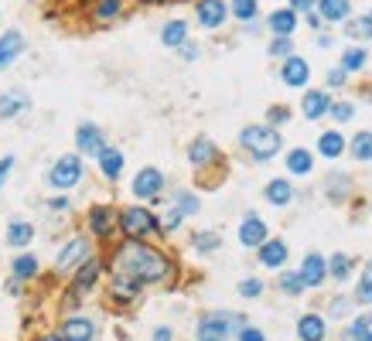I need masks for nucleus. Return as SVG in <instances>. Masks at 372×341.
I'll return each instance as SVG.
<instances>
[{
  "label": "nucleus",
  "mask_w": 372,
  "mask_h": 341,
  "mask_svg": "<svg viewBox=\"0 0 372 341\" xmlns=\"http://www.w3.org/2000/svg\"><path fill=\"white\" fill-rule=\"evenodd\" d=\"M318 14L328 24H338V21L352 18V4L349 0H318Z\"/></svg>",
  "instance_id": "nucleus-26"
},
{
  "label": "nucleus",
  "mask_w": 372,
  "mask_h": 341,
  "mask_svg": "<svg viewBox=\"0 0 372 341\" xmlns=\"http://www.w3.org/2000/svg\"><path fill=\"white\" fill-rule=\"evenodd\" d=\"M355 304H366V307L372 304V260L366 263L362 277H359V287H355Z\"/></svg>",
  "instance_id": "nucleus-37"
},
{
  "label": "nucleus",
  "mask_w": 372,
  "mask_h": 341,
  "mask_svg": "<svg viewBox=\"0 0 372 341\" xmlns=\"http://www.w3.org/2000/svg\"><path fill=\"white\" fill-rule=\"evenodd\" d=\"M229 11H233V18H239L243 24H250L256 18V0H229Z\"/></svg>",
  "instance_id": "nucleus-39"
},
{
  "label": "nucleus",
  "mask_w": 372,
  "mask_h": 341,
  "mask_svg": "<svg viewBox=\"0 0 372 341\" xmlns=\"http://www.w3.org/2000/svg\"><path fill=\"white\" fill-rule=\"evenodd\" d=\"M366 62H369L366 48H349V52L342 55V69H345V72H362V69H366Z\"/></svg>",
  "instance_id": "nucleus-38"
},
{
  "label": "nucleus",
  "mask_w": 372,
  "mask_h": 341,
  "mask_svg": "<svg viewBox=\"0 0 372 341\" xmlns=\"http://www.w3.org/2000/svg\"><path fill=\"white\" fill-rule=\"evenodd\" d=\"M120 232H123L127 239H147V236L164 232V229H161V222H157V215L151 209L127 205V209H120Z\"/></svg>",
  "instance_id": "nucleus-4"
},
{
  "label": "nucleus",
  "mask_w": 372,
  "mask_h": 341,
  "mask_svg": "<svg viewBox=\"0 0 372 341\" xmlns=\"http://www.w3.org/2000/svg\"><path fill=\"white\" fill-rule=\"evenodd\" d=\"M113 297L117 301H134V297H140V290H144V284L140 280H134V277H123V273H113Z\"/></svg>",
  "instance_id": "nucleus-29"
},
{
  "label": "nucleus",
  "mask_w": 372,
  "mask_h": 341,
  "mask_svg": "<svg viewBox=\"0 0 372 341\" xmlns=\"http://www.w3.org/2000/svg\"><path fill=\"white\" fill-rule=\"evenodd\" d=\"M11 168H14V157H4V161H0V188L7 185V178H11Z\"/></svg>",
  "instance_id": "nucleus-53"
},
{
  "label": "nucleus",
  "mask_w": 372,
  "mask_h": 341,
  "mask_svg": "<svg viewBox=\"0 0 372 341\" xmlns=\"http://www.w3.org/2000/svg\"><path fill=\"white\" fill-rule=\"evenodd\" d=\"M110 270L123 273V277H134V280H140V284L147 287V284H164L175 266H171V260L161 249L147 246L144 239H127V243H120L113 249Z\"/></svg>",
  "instance_id": "nucleus-1"
},
{
  "label": "nucleus",
  "mask_w": 372,
  "mask_h": 341,
  "mask_svg": "<svg viewBox=\"0 0 372 341\" xmlns=\"http://www.w3.org/2000/svg\"><path fill=\"white\" fill-rule=\"evenodd\" d=\"M99 270H103V263H99L96 256H89V260H86V263L76 270L72 290H76V294H89V290L96 287V280H99Z\"/></svg>",
  "instance_id": "nucleus-20"
},
{
  "label": "nucleus",
  "mask_w": 372,
  "mask_h": 341,
  "mask_svg": "<svg viewBox=\"0 0 372 341\" xmlns=\"http://www.w3.org/2000/svg\"><path fill=\"white\" fill-rule=\"evenodd\" d=\"M192 243H195L198 253H216V249L222 246V236H219V232H195Z\"/></svg>",
  "instance_id": "nucleus-42"
},
{
  "label": "nucleus",
  "mask_w": 372,
  "mask_h": 341,
  "mask_svg": "<svg viewBox=\"0 0 372 341\" xmlns=\"http://www.w3.org/2000/svg\"><path fill=\"white\" fill-rule=\"evenodd\" d=\"M342 341H372V311L359 314V318H355V321L345 328Z\"/></svg>",
  "instance_id": "nucleus-30"
},
{
  "label": "nucleus",
  "mask_w": 372,
  "mask_h": 341,
  "mask_svg": "<svg viewBox=\"0 0 372 341\" xmlns=\"http://www.w3.org/2000/svg\"><path fill=\"white\" fill-rule=\"evenodd\" d=\"M96 161H99V170H103L106 181H120V178H123V151H120V147L106 144V151L99 154Z\"/></svg>",
  "instance_id": "nucleus-18"
},
{
  "label": "nucleus",
  "mask_w": 372,
  "mask_h": 341,
  "mask_svg": "<svg viewBox=\"0 0 372 341\" xmlns=\"http://www.w3.org/2000/svg\"><path fill=\"white\" fill-rule=\"evenodd\" d=\"M345 35L352 41H369L372 38V18H349L345 21Z\"/></svg>",
  "instance_id": "nucleus-36"
},
{
  "label": "nucleus",
  "mask_w": 372,
  "mask_h": 341,
  "mask_svg": "<svg viewBox=\"0 0 372 341\" xmlns=\"http://www.w3.org/2000/svg\"><path fill=\"white\" fill-rule=\"evenodd\" d=\"M291 52H294V41L287 38V35H277V38L270 41V55H277V58H291Z\"/></svg>",
  "instance_id": "nucleus-44"
},
{
  "label": "nucleus",
  "mask_w": 372,
  "mask_h": 341,
  "mask_svg": "<svg viewBox=\"0 0 372 341\" xmlns=\"http://www.w3.org/2000/svg\"><path fill=\"white\" fill-rule=\"evenodd\" d=\"M130 188H134L137 198H147V202H154L157 205V202H161V191H164V174H161L157 168H144L137 178H134Z\"/></svg>",
  "instance_id": "nucleus-9"
},
{
  "label": "nucleus",
  "mask_w": 372,
  "mask_h": 341,
  "mask_svg": "<svg viewBox=\"0 0 372 341\" xmlns=\"http://www.w3.org/2000/svg\"><path fill=\"white\" fill-rule=\"evenodd\" d=\"M89 256H93V243H89L86 236H76V239H69V243L62 246V253L55 256V273H69V270H76V266L86 263Z\"/></svg>",
  "instance_id": "nucleus-6"
},
{
  "label": "nucleus",
  "mask_w": 372,
  "mask_h": 341,
  "mask_svg": "<svg viewBox=\"0 0 372 341\" xmlns=\"http://www.w3.org/2000/svg\"><path fill=\"white\" fill-rule=\"evenodd\" d=\"M229 14H233V11H229L226 0H198L195 4V18L202 28H219Z\"/></svg>",
  "instance_id": "nucleus-11"
},
{
  "label": "nucleus",
  "mask_w": 372,
  "mask_h": 341,
  "mask_svg": "<svg viewBox=\"0 0 372 341\" xmlns=\"http://www.w3.org/2000/svg\"><path fill=\"white\" fill-rule=\"evenodd\" d=\"M79 181H82V154H62L48 170V185L59 191H69L76 188Z\"/></svg>",
  "instance_id": "nucleus-5"
},
{
  "label": "nucleus",
  "mask_w": 372,
  "mask_h": 341,
  "mask_svg": "<svg viewBox=\"0 0 372 341\" xmlns=\"http://www.w3.org/2000/svg\"><path fill=\"white\" fill-rule=\"evenodd\" d=\"M301 110H304L308 120H321V116H328V110H332V96L325 93V89H311V93H304V99H301Z\"/></svg>",
  "instance_id": "nucleus-17"
},
{
  "label": "nucleus",
  "mask_w": 372,
  "mask_h": 341,
  "mask_svg": "<svg viewBox=\"0 0 372 341\" xmlns=\"http://www.w3.org/2000/svg\"><path fill=\"white\" fill-rule=\"evenodd\" d=\"M287 170L294 174V178H308L314 170V154L308 147H294V151H287Z\"/></svg>",
  "instance_id": "nucleus-25"
},
{
  "label": "nucleus",
  "mask_w": 372,
  "mask_h": 341,
  "mask_svg": "<svg viewBox=\"0 0 372 341\" xmlns=\"http://www.w3.org/2000/svg\"><path fill=\"white\" fill-rule=\"evenodd\" d=\"M345 151H349V144H345V137H342L338 130H325L321 137H318V154H321V157L335 161V157H342Z\"/></svg>",
  "instance_id": "nucleus-23"
},
{
  "label": "nucleus",
  "mask_w": 372,
  "mask_h": 341,
  "mask_svg": "<svg viewBox=\"0 0 372 341\" xmlns=\"http://www.w3.org/2000/svg\"><path fill=\"white\" fill-rule=\"evenodd\" d=\"M86 222H89V232L96 239H113V232L120 229V212L113 205H93Z\"/></svg>",
  "instance_id": "nucleus-7"
},
{
  "label": "nucleus",
  "mask_w": 372,
  "mask_h": 341,
  "mask_svg": "<svg viewBox=\"0 0 372 341\" xmlns=\"http://www.w3.org/2000/svg\"><path fill=\"white\" fill-rule=\"evenodd\" d=\"M369 18H372V14H369Z\"/></svg>",
  "instance_id": "nucleus-58"
},
{
  "label": "nucleus",
  "mask_w": 372,
  "mask_h": 341,
  "mask_svg": "<svg viewBox=\"0 0 372 341\" xmlns=\"http://www.w3.org/2000/svg\"><path fill=\"white\" fill-rule=\"evenodd\" d=\"M161 41H164L168 48H181V45L188 41V24H185L181 18L168 21V24H164V31H161Z\"/></svg>",
  "instance_id": "nucleus-31"
},
{
  "label": "nucleus",
  "mask_w": 372,
  "mask_h": 341,
  "mask_svg": "<svg viewBox=\"0 0 372 341\" xmlns=\"http://www.w3.org/2000/svg\"><path fill=\"white\" fill-rule=\"evenodd\" d=\"M270 127H280V123H287V120H291V110H287V106H270Z\"/></svg>",
  "instance_id": "nucleus-48"
},
{
  "label": "nucleus",
  "mask_w": 372,
  "mask_h": 341,
  "mask_svg": "<svg viewBox=\"0 0 372 341\" xmlns=\"http://www.w3.org/2000/svg\"><path fill=\"white\" fill-rule=\"evenodd\" d=\"M181 219H185V215H181L178 209H171V212H168V219L161 222V229H164V232H175V229L181 226Z\"/></svg>",
  "instance_id": "nucleus-49"
},
{
  "label": "nucleus",
  "mask_w": 372,
  "mask_h": 341,
  "mask_svg": "<svg viewBox=\"0 0 372 341\" xmlns=\"http://www.w3.org/2000/svg\"><path fill=\"white\" fill-rule=\"evenodd\" d=\"M239 147L250 154L253 161H270V157L280 154L284 140H280L277 127H270V123H250V127H243V133H239Z\"/></svg>",
  "instance_id": "nucleus-2"
},
{
  "label": "nucleus",
  "mask_w": 372,
  "mask_h": 341,
  "mask_svg": "<svg viewBox=\"0 0 372 341\" xmlns=\"http://www.w3.org/2000/svg\"><path fill=\"white\" fill-rule=\"evenodd\" d=\"M59 335L65 341H93L96 338V324L89 321V318H69L59 328Z\"/></svg>",
  "instance_id": "nucleus-19"
},
{
  "label": "nucleus",
  "mask_w": 372,
  "mask_h": 341,
  "mask_svg": "<svg viewBox=\"0 0 372 341\" xmlns=\"http://www.w3.org/2000/svg\"><path fill=\"white\" fill-rule=\"evenodd\" d=\"M76 147L82 157H99V154L106 151V140H103V130H99L96 123H79L76 127Z\"/></svg>",
  "instance_id": "nucleus-8"
},
{
  "label": "nucleus",
  "mask_w": 372,
  "mask_h": 341,
  "mask_svg": "<svg viewBox=\"0 0 372 341\" xmlns=\"http://www.w3.org/2000/svg\"><path fill=\"white\" fill-rule=\"evenodd\" d=\"M349 151H352L355 161L369 164V161H372V133L369 130H359L352 140H349Z\"/></svg>",
  "instance_id": "nucleus-33"
},
{
  "label": "nucleus",
  "mask_w": 372,
  "mask_h": 341,
  "mask_svg": "<svg viewBox=\"0 0 372 341\" xmlns=\"http://www.w3.org/2000/svg\"><path fill=\"white\" fill-rule=\"evenodd\" d=\"M123 14V0H96L93 4V18L99 24H106V21H117Z\"/></svg>",
  "instance_id": "nucleus-35"
},
{
  "label": "nucleus",
  "mask_w": 372,
  "mask_h": 341,
  "mask_svg": "<svg viewBox=\"0 0 372 341\" xmlns=\"http://www.w3.org/2000/svg\"><path fill=\"white\" fill-rule=\"evenodd\" d=\"M260 263L277 270V266L287 263V243L284 239H267L263 246H260Z\"/></svg>",
  "instance_id": "nucleus-24"
},
{
  "label": "nucleus",
  "mask_w": 372,
  "mask_h": 341,
  "mask_svg": "<svg viewBox=\"0 0 372 341\" xmlns=\"http://www.w3.org/2000/svg\"><path fill=\"white\" fill-rule=\"evenodd\" d=\"M239 341H267V338H263L260 328H250V324H246V328H239Z\"/></svg>",
  "instance_id": "nucleus-50"
},
{
  "label": "nucleus",
  "mask_w": 372,
  "mask_h": 341,
  "mask_svg": "<svg viewBox=\"0 0 372 341\" xmlns=\"http://www.w3.org/2000/svg\"><path fill=\"white\" fill-rule=\"evenodd\" d=\"M267 24H270V31H274V35H287V38H291V35H294V28H297V11H294V7H280V11L270 14Z\"/></svg>",
  "instance_id": "nucleus-27"
},
{
  "label": "nucleus",
  "mask_w": 372,
  "mask_h": 341,
  "mask_svg": "<svg viewBox=\"0 0 372 341\" xmlns=\"http://www.w3.org/2000/svg\"><path fill=\"white\" fill-rule=\"evenodd\" d=\"M280 79H284V86H291V89H304L308 86V79H311V65L304 62V58H284V65H280Z\"/></svg>",
  "instance_id": "nucleus-12"
},
{
  "label": "nucleus",
  "mask_w": 372,
  "mask_h": 341,
  "mask_svg": "<svg viewBox=\"0 0 372 341\" xmlns=\"http://www.w3.org/2000/svg\"><path fill=\"white\" fill-rule=\"evenodd\" d=\"M345 76H349L345 69H332V72H328V86H332V89H338V86H345Z\"/></svg>",
  "instance_id": "nucleus-52"
},
{
  "label": "nucleus",
  "mask_w": 372,
  "mask_h": 341,
  "mask_svg": "<svg viewBox=\"0 0 372 341\" xmlns=\"http://www.w3.org/2000/svg\"><path fill=\"white\" fill-rule=\"evenodd\" d=\"M175 209L181 212V215H198V212H202V202H198L192 191H178V195H175Z\"/></svg>",
  "instance_id": "nucleus-40"
},
{
  "label": "nucleus",
  "mask_w": 372,
  "mask_h": 341,
  "mask_svg": "<svg viewBox=\"0 0 372 341\" xmlns=\"http://www.w3.org/2000/svg\"><path fill=\"white\" fill-rule=\"evenodd\" d=\"M239 297H260L263 294V280H256V277H246V280H239Z\"/></svg>",
  "instance_id": "nucleus-46"
},
{
  "label": "nucleus",
  "mask_w": 372,
  "mask_h": 341,
  "mask_svg": "<svg viewBox=\"0 0 372 341\" xmlns=\"http://www.w3.org/2000/svg\"><path fill=\"white\" fill-rule=\"evenodd\" d=\"M11 273H14L18 280H35V277H38V260H35L31 253H18L14 263H11Z\"/></svg>",
  "instance_id": "nucleus-32"
},
{
  "label": "nucleus",
  "mask_w": 372,
  "mask_h": 341,
  "mask_svg": "<svg viewBox=\"0 0 372 341\" xmlns=\"http://www.w3.org/2000/svg\"><path fill=\"white\" fill-rule=\"evenodd\" d=\"M24 45H28V41H24L21 31H4V35H0V72L18 62V55L24 52Z\"/></svg>",
  "instance_id": "nucleus-15"
},
{
  "label": "nucleus",
  "mask_w": 372,
  "mask_h": 341,
  "mask_svg": "<svg viewBox=\"0 0 372 341\" xmlns=\"http://www.w3.org/2000/svg\"><path fill=\"white\" fill-rule=\"evenodd\" d=\"M328 195H332V202H345V195H349V178H328Z\"/></svg>",
  "instance_id": "nucleus-45"
},
{
  "label": "nucleus",
  "mask_w": 372,
  "mask_h": 341,
  "mask_svg": "<svg viewBox=\"0 0 372 341\" xmlns=\"http://www.w3.org/2000/svg\"><path fill=\"white\" fill-rule=\"evenodd\" d=\"M328 116H332L335 123H349V120L355 116V106H352V103H345V99H342V103H332Z\"/></svg>",
  "instance_id": "nucleus-43"
},
{
  "label": "nucleus",
  "mask_w": 372,
  "mask_h": 341,
  "mask_svg": "<svg viewBox=\"0 0 372 341\" xmlns=\"http://www.w3.org/2000/svg\"><path fill=\"white\" fill-rule=\"evenodd\" d=\"M31 239H35V226H31V222L14 219V222L7 226V246L24 249V246H31Z\"/></svg>",
  "instance_id": "nucleus-28"
},
{
  "label": "nucleus",
  "mask_w": 372,
  "mask_h": 341,
  "mask_svg": "<svg viewBox=\"0 0 372 341\" xmlns=\"http://www.w3.org/2000/svg\"><path fill=\"white\" fill-rule=\"evenodd\" d=\"M352 256H345V253H335L332 260H328V273H332L335 284H345L349 277H352Z\"/></svg>",
  "instance_id": "nucleus-34"
},
{
  "label": "nucleus",
  "mask_w": 372,
  "mask_h": 341,
  "mask_svg": "<svg viewBox=\"0 0 372 341\" xmlns=\"http://www.w3.org/2000/svg\"><path fill=\"white\" fill-rule=\"evenodd\" d=\"M24 110H31V96L24 93V89H4L0 93V116L4 120H14V116H21Z\"/></svg>",
  "instance_id": "nucleus-14"
},
{
  "label": "nucleus",
  "mask_w": 372,
  "mask_h": 341,
  "mask_svg": "<svg viewBox=\"0 0 372 341\" xmlns=\"http://www.w3.org/2000/svg\"><path fill=\"white\" fill-rule=\"evenodd\" d=\"M297 273L304 277L308 290H314V287H321L325 280H328V263H325V256H321V253H308Z\"/></svg>",
  "instance_id": "nucleus-13"
},
{
  "label": "nucleus",
  "mask_w": 372,
  "mask_h": 341,
  "mask_svg": "<svg viewBox=\"0 0 372 341\" xmlns=\"http://www.w3.org/2000/svg\"><path fill=\"white\" fill-rule=\"evenodd\" d=\"M175 338V331H171V328H157L154 331V341H171Z\"/></svg>",
  "instance_id": "nucleus-56"
},
{
  "label": "nucleus",
  "mask_w": 372,
  "mask_h": 341,
  "mask_svg": "<svg viewBox=\"0 0 372 341\" xmlns=\"http://www.w3.org/2000/svg\"><path fill=\"white\" fill-rule=\"evenodd\" d=\"M280 290H284L287 297H297V294H304V290H308V284H304V277H301V273H284V277H280Z\"/></svg>",
  "instance_id": "nucleus-41"
},
{
  "label": "nucleus",
  "mask_w": 372,
  "mask_h": 341,
  "mask_svg": "<svg viewBox=\"0 0 372 341\" xmlns=\"http://www.w3.org/2000/svg\"><path fill=\"white\" fill-rule=\"evenodd\" d=\"M291 7L301 11V14H311L314 7H318V0H291Z\"/></svg>",
  "instance_id": "nucleus-55"
},
{
  "label": "nucleus",
  "mask_w": 372,
  "mask_h": 341,
  "mask_svg": "<svg viewBox=\"0 0 372 341\" xmlns=\"http://www.w3.org/2000/svg\"><path fill=\"white\" fill-rule=\"evenodd\" d=\"M263 198H267L270 205H277V209H284V205H291V202H294V188H291V181H287V178H274V181H267Z\"/></svg>",
  "instance_id": "nucleus-22"
},
{
  "label": "nucleus",
  "mask_w": 372,
  "mask_h": 341,
  "mask_svg": "<svg viewBox=\"0 0 372 341\" xmlns=\"http://www.w3.org/2000/svg\"><path fill=\"white\" fill-rule=\"evenodd\" d=\"M328 314H332L335 321H338V318H349V314H352V301H349V297H335V301L328 304Z\"/></svg>",
  "instance_id": "nucleus-47"
},
{
  "label": "nucleus",
  "mask_w": 372,
  "mask_h": 341,
  "mask_svg": "<svg viewBox=\"0 0 372 341\" xmlns=\"http://www.w3.org/2000/svg\"><path fill=\"white\" fill-rule=\"evenodd\" d=\"M267 239H270L267 222H263L256 212H250V215L243 219V226H239V243H243V246H250V249H260Z\"/></svg>",
  "instance_id": "nucleus-10"
},
{
  "label": "nucleus",
  "mask_w": 372,
  "mask_h": 341,
  "mask_svg": "<svg viewBox=\"0 0 372 341\" xmlns=\"http://www.w3.org/2000/svg\"><path fill=\"white\" fill-rule=\"evenodd\" d=\"M198 55H202V48H198L195 41H185V45H181V58H185V62H195Z\"/></svg>",
  "instance_id": "nucleus-51"
},
{
  "label": "nucleus",
  "mask_w": 372,
  "mask_h": 341,
  "mask_svg": "<svg viewBox=\"0 0 372 341\" xmlns=\"http://www.w3.org/2000/svg\"><path fill=\"white\" fill-rule=\"evenodd\" d=\"M69 205H72V202H69L65 195H55V198H48V209H55V212H69Z\"/></svg>",
  "instance_id": "nucleus-54"
},
{
  "label": "nucleus",
  "mask_w": 372,
  "mask_h": 341,
  "mask_svg": "<svg viewBox=\"0 0 372 341\" xmlns=\"http://www.w3.org/2000/svg\"><path fill=\"white\" fill-rule=\"evenodd\" d=\"M239 328H246L243 314H229V311H209L198 318L195 341H229V335H239Z\"/></svg>",
  "instance_id": "nucleus-3"
},
{
  "label": "nucleus",
  "mask_w": 372,
  "mask_h": 341,
  "mask_svg": "<svg viewBox=\"0 0 372 341\" xmlns=\"http://www.w3.org/2000/svg\"><path fill=\"white\" fill-rule=\"evenodd\" d=\"M219 157H222V154H219V147L209 137H198V140L188 144V161H192L195 168H209V164H216Z\"/></svg>",
  "instance_id": "nucleus-16"
},
{
  "label": "nucleus",
  "mask_w": 372,
  "mask_h": 341,
  "mask_svg": "<svg viewBox=\"0 0 372 341\" xmlns=\"http://www.w3.org/2000/svg\"><path fill=\"white\" fill-rule=\"evenodd\" d=\"M35 341H65V338H62V335H38Z\"/></svg>",
  "instance_id": "nucleus-57"
},
{
  "label": "nucleus",
  "mask_w": 372,
  "mask_h": 341,
  "mask_svg": "<svg viewBox=\"0 0 372 341\" xmlns=\"http://www.w3.org/2000/svg\"><path fill=\"white\" fill-rule=\"evenodd\" d=\"M328 328H325V318L321 314H301L297 318V338L301 341H325Z\"/></svg>",
  "instance_id": "nucleus-21"
}]
</instances>
